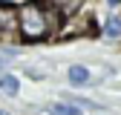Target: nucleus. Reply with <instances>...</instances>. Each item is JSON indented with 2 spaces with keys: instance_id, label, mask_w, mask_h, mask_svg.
<instances>
[{
  "instance_id": "nucleus-1",
  "label": "nucleus",
  "mask_w": 121,
  "mask_h": 115,
  "mask_svg": "<svg viewBox=\"0 0 121 115\" xmlns=\"http://www.w3.org/2000/svg\"><path fill=\"white\" fill-rule=\"evenodd\" d=\"M17 26H20V40H46V37H58L64 17L55 12H46L40 3H23L17 6Z\"/></svg>"
},
{
  "instance_id": "nucleus-2",
  "label": "nucleus",
  "mask_w": 121,
  "mask_h": 115,
  "mask_svg": "<svg viewBox=\"0 0 121 115\" xmlns=\"http://www.w3.org/2000/svg\"><path fill=\"white\" fill-rule=\"evenodd\" d=\"M9 37H20V26H17V9H12L6 3H0V40Z\"/></svg>"
},
{
  "instance_id": "nucleus-3",
  "label": "nucleus",
  "mask_w": 121,
  "mask_h": 115,
  "mask_svg": "<svg viewBox=\"0 0 121 115\" xmlns=\"http://www.w3.org/2000/svg\"><path fill=\"white\" fill-rule=\"evenodd\" d=\"M38 3L46 9V12L60 14L64 20L75 17V14H81V9H84V0H38Z\"/></svg>"
},
{
  "instance_id": "nucleus-4",
  "label": "nucleus",
  "mask_w": 121,
  "mask_h": 115,
  "mask_svg": "<svg viewBox=\"0 0 121 115\" xmlns=\"http://www.w3.org/2000/svg\"><path fill=\"white\" fill-rule=\"evenodd\" d=\"M66 81L72 86H86V83H92V72H89V66H84V63H72L66 69Z\"/></svg>"
},
{
  "instance_id": "nucleus-5",
  "label": "nucleus",
  "mask_w": 121,
  "mask_h": 115,
  "mask_svg": "<svg viewBox=\"0 0 121 115\" xmlns=\"http://www.w3.org/2000/svg\"><path fill=\"white\" fill-rule=\"evenodd\" d=\"M49 115H81V107L75 101H58L49 107Z\"/></svg>"
},
{
  "instance_id": "nucleus-6",
  "label": "nucleus",
  "mask_w": 121,
  "mask_h": 115,
  "mask_svg": "<svg viewBox=\"0 0 121 115\" xmlns=\"http://www.w3.org/2000/svg\"><path fill=\"white\" fill-rule=\"evenodd\" d=\"M101 32L107 35V37H121V14H110L107 20H104V26H101Z\"/></svg>"
},
{
  "instance_id": "nucleus-7",
  "label": "nucleus",
  "mask_w": 121,
  "mask_h": 115,
  "mask_svg": "<svg viewBox=\"0 0 121 115\" xmlns=\"http://www.w3.org/2000/svg\"><path fill=\"white\" fill-rule=\"evenodd\" d=\"M0 89H3L6 95H17L20 92V83L14 75H0Z\"/></svg>"
},
{
  "instance_id": "nucleus-8",
  "label": "nucleus",
  "mask_w": 121,
  "mask_h": 115,
  "mask_svg": "<svg viewBox=\"0 0 121 115\" xmlns=\"http://www.w3.org/2000/svg\"><path fill=\"white\" fill-rule=\"evenodd\" d=\"M6 66H9V61H6V58H0V72H3Z\"/></svg>"
},
{
  "instance_id": "nucleus-9",
  "label": "nucleus",
  "mask_w": 121,
  "mask_h": 115,
  "mask_svg": "<svg viewBox=\"0 0 121 115\" xmlns=\"http://www.w3.org/2000/svg\"><path fill=\"white\" fill-rule=\"evenodd\" d=\"M0 115H9V112H3V109H0Z\"/></svg>"
}]
</instances>
